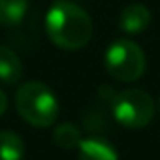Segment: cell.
<instances>
[{
  "label": "cell",
  "mask_w": 160,
  "mask_h": 160,
  "mask_svg": "<svg viewBox=\"0 0 160 160\" xmlns=\"http://www.w3.org/2000/svg\"><path fill=\"white\" fill-rule=\"evenodd\" d=\"M45 32L57 47L75 51L91 42L92 19L73 2L58 0L45 13Z\"/></svg>",
  "instance_id": "obj_1"
},
{
  "label": "cell",
  "mask_w": 160,
  "mask_h": 160,
  "mask_svg": "<svg viewBox=\"0 0 160 160\" xmlns=\"http://www.w3.org/2000/svg\"><path fill=\"white\" fill-rule=\"evenodd\" d=\"M15 108L19 115L36 128L55 124L58 119V100L55 92L40 81L23 83L15 92Z\"/></svg>",
  "instance_id": "obj_2"
},
{
  "label": "cell",
  "mask_w": 160,
  "mask_h": 160,
  "mask_svg": "<svg viewBox=\"0 0 160 160\" xmlns=\"http://www.w3.org/2000/svg\"><path fill=\"white\" fill-rule=\"evenodd\" d=\"M145 53L143 49L128 40V38H119L115 40L104 55V66L108 70V73L117 79V81H136L139 79L145 72Z\"/></svg>",
  "instance_id": "obj_3"
},
{
  "label": "cell",
  "mask_w": 160,
  "mask_h": 160,
  "mask_svg": "<svg viewBox=\"0 0 160 160\" xmlns=\"http://www.w3.org/2000/svg\"><path fill=\"white\" fill-rule=\"evenodd\" d=\"M111 111L119 124L126 128H143L154 117V102L141 89H126L113 96Z\"/></svg>",
  "instance_id": "obj_4"
},
{
  "label": "cell",
  "mask_w": 160,
  "mask_h": 160,
  "mask_svg": "<svg viewBox=\"0 0 160 160\" xmlns=\"http://www.w3.org/2000/svg\"><path fill=\"white\" fill-rule=\"evenodd\" d=\"M151 25V12L143 4H130L119 15V28L126 34H139Z\"/></svg>",
  "instance_id": "obj_5"
},
{
  "label": "cell",
  "mask_w": 160,
  "mask_h": 160,
  "mask_svg": "<svg viewBox=\"0 0 160 160\" xmlns=\"http://www.w3.org/2000/svg\"><path fill=\"white\" fill-rule=\"evenodd\" d=\"M77 158L79 160H119L117 151L104 139L87 138L77 145Z\"/></svg>",
  "instance_id": "obj_6"
},
{
  "label": "cell",
  "mask_w": 160,
  "mask_h": 160,
  "mask_svg": "<svg viewBox=\"0 0 160 160\" xmlns=\"http://www.w3.org/2000/svg\"><path fill=\"white\" fill-rule=\"evenodd\" d=\"M23 75V64L17 53L6 45H0V81L15 85Z\"/></svg>",
  "instance_id": "obj_7"
},
{
  "label": "cell",
  "mask_w": 160,
  "mask_h": 160,
  "mask_svg": "<svg viewBox=\"0 0 160 160\" xmlns=\"http://www.w3.org/2000/svg\"><path fill=\"white\" fill-rule=\"evenodd\" d=\"M28 12V0H0V25L17 27Z\"/></svg>",
  "instance_id": "obj_8"
},
{
  "label": "cell",
  "mask_w": 160,
  "mask_h": 160,
  "mask_svg": "<svg viewBox=\"0 0 160 160\" xmlns=\"http://www.w3.org/2000/svg\"><path fill=\"white\" fill-rule=\"evenodd\" d=\"M25 143L17 132L0 130V160H23Z\"/></svg>",
  "instance_id": "obj_9"
},
{
  "label": "cell",
  "mask_w": 160,
  "mask_h": 160,
  "mask_svg": "<svg viewBox=\"0 0 160 160\" xmlns=\"http://www.w3.org/2000/svg\"><path fill=\"white\" fill-rule=\"evenodd\" d=\"M53 139L55 143L60 147V149H66V151H72L79 145V141H81V132H79V128L75 124H70V122H64L60 126L55 128L53 132Z\"/></svg>",
  "instance_id": "obj_10"
},
{
  "label": "cell",
  "mask_w": 160,
  "mask_h": 160,
  "mask_svg": "<svg viewBox=\"0 0 160 160\" xmlns=\"http://www.w3.org/2000/svg\"><path fill=\"white\" fill-rule=\"evenodd\" d=\"M6 109H8V98H6L4 91H0V115H4Z\"/></svg>",
  "instance_id": "obj_11"
},
{
  "label": "cell",
  "mask_w": 160,
  "mask_h": 160,
  "mask_svg": "<svg viewBox=\"0 0 160 160\" xmlns=\"http://www.w3.org/2000/svg\"><path fill=\"white\" fill-rule=\"evenodd\" d=\"M158 109H160V98H158Z\"/></svg>",
  "instance_id": "obj_12"
}]
</instances>
